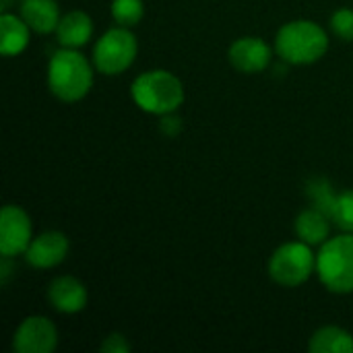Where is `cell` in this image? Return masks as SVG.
Masks as SVG:
<instances>
[{"label":"cell","instance_id":"obj_1","mask_svg":"<svg viewBox=\"0 0 353 353\" xmlns=\"http://www.w3.org/2000/svg\"><path fill=\"white\" fill-rule=\"evenodd\" d=\"M48 85L62 101L83 99L93 85V72L87 58L72 48L56 52L48 66Z\"/></svg>","mask_w":353,"mask_h":353},{"label":"cell","instance_id":"obj_2","mask_svg":"<svg viewBox=\"0 0 353 353\" xmlns=\"http://www.w3.org/2000/svg\"><path fill=\"white\" fill-rule=\"evenodd\" d=\"M327 48L325 29L312 21H292L279 29L275 39L277 54L292 64H312L325 56Z\"/></svg>","mask_w":353,"mask_h":353},{"label":"cell","instance_id":"obj_3","mask_svg":"<svg viewBox=\"0 0 353 353\" xmlns=\"http://www.w3.org/2000/svg\"><path fill=\"white\" fill-rule=\"evenodd\" d=\"M132 99L149 114H172L184 101V87L178 77L165 70H151L141 74L132 85Z\"/></svg>","mask_w":353,"mask_h":353},{"label":"cell","instance_id":"obj_4","mask_svg":"<svg viewBox=\"0 0 353 353\" xmlns=\"http://www.w3.org/2000/svg\"><path fill=\"white\" fill-rule=\"evenodd\" d=\"M321 281L335 294L353 292V234L331 238L316 256Z\"/></svg>","mask_w":353,"mask_h":353},{"label":"cell","instance_id":"obj_5","mask_svg":"<svg viewBox=\"0 0 353 353\" xmlns=\"http://www.w3.org/2000/svg\"><path fill=\"white\" fill-rule=\"evenodd\" d=\"M316 267V259L312 254L310 244L306 242H290L279 246L269 263V273L273 281L285 288H296L304 283Z\"/></svg>","mask_w":353,"mask_h":353},{"label":"cell","instance_id":"obj_6","mask_svg":"<svg viewBox=\"0 0 353 353\" xmlns=\"http://www.w3.org/2000/svg\"><path fill=\"white\" fill-rule=\"evenodd\" d=\"M137 56V39L126 27L110 29L93 50V62L103 74L124 72Z\"/></svg>","mask_w":353,"mask_h":353},{"label":"cell","instance_id":"obj_7","mask_svg":"<svg viewBox=\"0 0 353 353\" xmlns=\"http://www.w3.org/2000/svg\"><path fill=\"white\" fill-rule=\"evenodd\" d=\"M31 244V221L19 207L6 205L0 213V254L17 256L27 252Z\"/></svg>","mask_w":353,"mask_h":353},{"label":"cell","instance_id":"obj_8","mask_svg":"<svg viewBox=\"0 0 353 353\" xmlns=\"http://www.w3.org/2000/svg\"><path fill=\"white\" fill-rule=\"evenodd\" d=\"M58 333L46 316H29L14 333L12 347L19 353H50L56 350Z\"/></svg>","mask_w":353,"mask_h":353},{"label":"cell","instance_id":"obj_9","mask_svg":"<svg viewBox=\"0 0 353 353\" xmlns=\"http://www.w3.org/2000/svg\"><path fill=\"white\" fill-rule=\"evenodd\" d=\"M66 252H68L66 236L60 232H46L29 244L25 259L29 265L37 269H50L60 265L66 259Z\"/></svg>","mask_w":353,"mask_h":353},{"label":"cell","instance_id":"obj_10","mask_svg":"<svg viewBox=\"0 0 353 353\" xmlns=\"http://www.w3.org/2000/svg\"><path fill=\"white\" fill-rule=\"evenodd\" d=\"M230 62L240 72H261L271 62V48L261 37H242L232 43Z\"/></svg>","mask_w":353,"mask_h":353},{"label":"cell","instance_id":"obj_11","mask_svg":"<svg viewBox=\"0 0 353 353\" xmlns=\"http://www.w3.org/2000/svg\"><path fill=\"white\" fill-rule=\"evenodd\" d=\"M52 306L64 314L81 312L87 306V290L74 277H56L48 290Z\"/></svg>","mask_w":353,"mask_h":353},{"label":"cell","instance_id":"obj_12","mask_svg":"<svg viewBox=\"0 0 353 353\" xmlns=\"http://www.w3.org/2000/svg\"><path fill=\"white\" fill-rule=\"evenodd\" d=\"M56 33H58V41L64 48H79V46H85L91 39L93 23H91L89 14L81 12V10H72V12H68L66 17L60 19L58 27H56Z\"/></svg>","mask_w":353,"mask_h":353},{"label":"cell","instance_id":"obj_13","mask_svg":"<svg viewBox=\"0 0 353 353\" xmlns=\"http://www.w3.org/2000/svg\"><path fill=\"white\" fill-rule=\"evenodd\" d=\"M329 232H331V217L325 215L316 207L306 209L296 219V234H298V238L302 242L310 244V246L325 244L327 238H329Z\"/></svg>","mask_w":353,"mask_h":353},{"label":"cell","instance_id":"obj_14","mask_svg":"<svg viewBox=\"0 0 353 353\" xmlns=\"http://www.w3.org/2000/svg\"><path fill=\"white\" fill-rule=\"evenodd\" d=\"M23 21L37 33H50L58 27L60 14L54 0H23Z\"/></svg>","mask_w":353,"mask_h":353},{"label":"cell","instance_id":"obj_15","mask_svg":"<svg viewBox=\"0 0 353 353\" xmlns=\"http://www.w3.org/2000/svg\"><path fill=\"white\" fill-rule=\"evenodd\" d=\"M29 25L21 19H17L14 14L2 12L0 17V31H2V39H0V50L4 56H17L21 54L27 43H29Z\"/></svg>","mask_w":353,"mask_h":353},{"label":"cell","instance_id":"obj_16","mask_svg":"<svg viewBox=\"0 0 353 353\" xmlns=\"http://www.w3.org/2000/svg\"><path fill=\"white\" fill-rule=\"evenodd\" d=\"M308 350L312 353H353V337L339 327H325L312 335Z\"/></svg>","mask_w":353,"mask_h":353},{"label":"cell","instance_id":"obj_17","mask_svg":"<svg viewBox=\"0 0 353 353\" xmlns=\"http://www.w3.org/2000/svg\"><path fill=\"white\" fill-rule=\"evenodd\" d=\"M306 192H308V199L312 201V207L321 209L333 221V209H335V203H337V194L333 192V186L327 180L316 178V180L308 182Z\"/></svg>","mask_w":353,"mask_h":353},{"label":"cell","instance_id":"obj_18","mask_svg":"<svg viewBox=\"0 0 353 353\" xmlns=\"http://www.w3.org/2000/svg\"><path fill=\"white\" fill-rule=\"evenodd\" d=\"M145 6L141 0H114L112 2V17L122 27H132L143 19Z\"/></svg>","mask_w":353,"mask_h":353},{"label":"cell","instance_id":"obj_19","mask_svg":"<svg viewBox=\"0 0 353 353\" xmlns=\"http://www.w3.org/2000/svg\"><path fill=\"white\" fill-rule=\"evenodd\" d=\"M333 221L341 228L353 232V190L337 194V203L333 209Z\"/></svg>","mask_w":353,"mask_h":353},{"label":"cell","instance_id":"obj_20","mask_svg":"<svg viewBox=\"0 0 353 353\" xmlns=\"http://www.w3.org/2000/svg\"><path fill=\"white\" fill-rule=\"evenodd\" d=\"M331 25H333V31L341 37V39H347L353 41V10L350 8H341L333 14L331 19Z\"/></svg>","mask_w":353,"mask_h":353},{"label":"cell","instance_id":"obj_21","mask_svg":"<svg viewBox=\"0 0 353 353\" xmlns=\"http://www.w3.org/2000/svg\"><path fill=\"white\" fill-rule=\"evenodd\" d=\"M101 352L105 353H126L128 352V343L124 341V337L122 335H110L105 341H103V345H101Z\"/></svg>","mask_w":353,"mask_h":353},{"label":"cell","instance_id":"obj_22","mask_svg":"<svg viewBox=\"0 0 353 353\" xmlns=\"http://www.w3.org/2000/svg\"><path fill=\"white\" fill-rule=\"evenodd\" d=\"M161 130H163L165 134L174 137V134L180 130V120H178V118H168V114H165V118L161 120Z\"/></svg>","mask_w":353,"mask_h":353},{"label":"cell","instance_id":"obj_23","mask_svg":"<svg viewBox=\"0 0 353 353\" xmlns=\"http://www.w3.org/2000/svg\"><path fill=\"white\" fill-rule=\"evenodd\" d=\"M6 4H8V0H2V8H6Z\"/></svg>","mask_w":353,"mask_h":353}]
</instances>
